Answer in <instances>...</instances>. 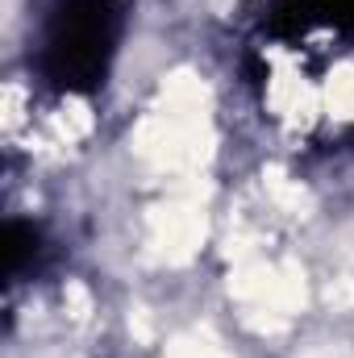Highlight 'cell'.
Wrapping results in <instances>:
<instances>
[{"label": "cell", "mask_w": 354, "mask_h": 358, "mask_svg": "<svg viewBox=\"0 0 354 358\" xmlns=\"http://www.w3.org/2000/svg\"><path fill=\"white\" fill-rule=\"evenodd\" d=\"M300 4H304L309 25H313V21H325V25H334L338 34L354 38V0H300Z\"/></svg>", "instance_id": "cell-3"}, {"label": "cell", "mask_w": 354, "mask_h": 358, "mask_svg": "<svg viewBox=\"0 0 354 358\" xmlns=\"http://www.w3.org/2000/svg\"><path fill=\"white\" fill-rule=\"evenodd\" d=\"M46 263H50V242H46L42 225L8 221L4 225V279H8V287L34 279Z\"/></svg>", "instance_id": "cell-2"}, {"label": "cell", "mask_w": 354, "mask_h": 358, "mask_svg": "<svg viewBox=\"0 0 354 358\" xmlns=\"http://www.w3.org/2000/svg\"><path fill=\"white\" fill-rule=\"evenodd\" d=\"M125 21L129 0H42L29 21V76L50 96L100 92Z\"/></svg>", "instance_id": "cell-1"}]
</instances>
